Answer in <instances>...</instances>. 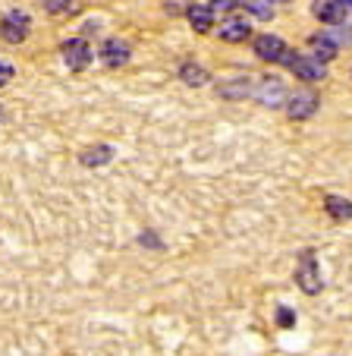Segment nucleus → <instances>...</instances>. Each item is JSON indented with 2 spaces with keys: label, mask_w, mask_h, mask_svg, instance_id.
<instances>
[{
  "label": "nucleus",
  "mask_w": 352,
  "mask_h": 356,
  "mask_svg": "<svg viewBox=\"0 0 352 356\" xmlns=\"http://www.w3.org/2000/svg\"><path fill=\"white\" fill-rule=\"evenodd\" d=\"M0 35H3L10 44H22V41L28 38V16L19 13V10L7 13L3 19H0Z\"/></svg>",
  "instance_id": "nucleus-6"
},
{
  "label": "nucleus",
  "mask_w": 352,
  "mask_h": 356,
  "mask_svg": "<svg viewBox=\"0 0 352 356\" xmlns=\"http://www.w3.org/2000/svg\"><path fill=\"white\" fill-rule=\"evenodd\" d=\"M324 209H327V215H330L333 221H340V224L352 218V205H349V199H346V195H327Z\"/></svg>",
  "instance_id": "nucleus-11"
},
{
  "label": "nucleus",
  "mask_w": 352,
  "mask_h": 356,
  "mask_svg": "<svg viewBox=\"0 0 352 356\" xmlns=\"http://www.w3.org/2000/svg\"><path fill=\"white\" fill-rule=\"evenodd\" d=\"M290 70L299 76V79H305V82H318V79H324V73H327L321 60H315V57H302V54L292 57Z\"/></svg>",
  "instance_id": "nucleus-8"
},
{
  "label": "nucleus",
  "mask_w": 352,
  "mask_h": 356,
  "mask_svg": "<svg viewBox=\"0 0 352 356\" xmlns=\"http://www.w3.org/2000/svg\"><path fill=\"white\" fill-rule=\"evenodd\" d=\"M274 318H277V325L283 331H290V328H296V312L290 309V306H283V302H280L277 306V312H274Z\"/></svg>",
  "instance_id": "nucleus-18"
},
{
  "label": "nucleus",
  "mask_w": 352,
  "mask_h": 356,
  "mask_svg": "<svg viewBox=\"0 0 352 356\" xmlns=\"http://www.w3.org/2000/svg\"><path fill=\"white\" fill-rule=\"evenodd\" d=\"M315 16H318L321 22H327V26H343V22L349 19V10L337 7L333 0H318V3H315Z\"/></svg>",
  "instance_id": "nucleus-10"
},
{
  "label": "nucleus",
  "mask_w": 352,
  "mask_h": 356,
  "mask_svg": "<svg viewBox=\"0 0 352 356\" xmlns=\"http://www.w3.org/2000/svg\"><path fill=\"white\" fill-rule=\"evenodd\" d=\"M333 3H337V7H343V10L352 7V0H333Z\"/></svg>",
  "instance_id": "nucleus-23"
},
{
  "label": "nucleus",
  "mask_w": 352,
  "mask_h": 356,
  "mask_svg": "<svg viewBox=\"0 0 352 356\" xmlns=\"http://www.w3.org/2000/svg\"><path fill=\"white\" fill-rule=\"evenodd\" d=\"M129 57H133V51H129V44L120 38H107L104 44H101V60H104V67H110V70L126 67Z\"/></svg>",
  "instance_id": "nucleus-7"
},
{
  "label": "nucleus",
  "mask_w": 352,
  "mask_h": 356,
  "mask_svg": "<svg viewBox=\"0 0 352 356\" xmlns=\"http://www.w3.org/2000/svg\"><path fill=\"white\" fill-rule=\"evenodd\" d=\"M292 277H296V287L305 296H318L324 290V277H321V265H318V252L315 249H302L299 252Z\"/></svg>",
  "instance_id": "nucleus-1"
},
{
  "label": "nucleus",
  "mask_w": 352,
  "mask_h": 356,
  "mask_svg": "<svg viewBox=\"0 0 352 356\" xmlns=\"http://www.w3.org/2000/svg\"><path fill=\"white\" fill-rule=\"evenodd\" d=\"M139 243H142V246L148 243V249H164V243H160V240H158V234H151V230H148V234H142V236H139Z\"/></svg>",
  "instance_id": "nucleus-21"
},
{
  "label": "nucleus",
  "mask_w": 352,
  "mask_h": 356,
  "mask_svg": "<svg viewBox=\"0 0 352 356\" xmlns=\"http://www.w3.org/2000/svg\"><path fill=\"white\" fill-rule=\"evenodd\" d=\"M337 41L333 38H327V35H315L312 38V51H315V60H333V57H337Z\"/></svg>",
  "instance_id": "nucleus-13"
},
{
  "label": "nucleus",
  "mask_w": 352,
  "mask_h": 356,
  "mask_svg": "<svg viewBox=\"0 0 352 356\" xmlns=\"http://www.w3.org/2000/svg\"><path fill=\"white\" fill-rule=\"evenodd\" d=\"M110 158H113V148L110 145H94V148H88V152H82L79 161L85 164V168H104Z\"/></svg>",
  "instance_id": "nucleus-12"
},
{
  "label": "nucleus",
  "mask_w": 352,
  "mask_h": 356,
  "mask_svg": "<svg viewBox=\"0 0 352 356\" xmlns=\"http://www.w3.org/2000/svg\"><path fill=\"white\" fill-rule=\"evenodd\" d=\"M180 79L186 82V86H205L208 73L199 67V63H183V67H180Z\"/></svg>",
  "instance_id": "nucleus-16"
},
{
  "label": "nucleus",
  "mask_w": 352,
  "mask_h": 356,
  "mask_svg": "<svg viewBox=\"0 0 352 356\" xmlns=\"http://www.w3.org/2000/svg\"><path fill=\"white\" fill-rule=\"evenodd\" d=\"M255 54L267 63H286V67H290L292 57H296L290 47H286V41L277 38V35H258V38H255Z\"/></svg>",
  "instance_id": "nucleus-3"
},
{
  "label": "nucleus",
  "mask_w": 352,
  "mask_h": 356,
  "mask_svg": "<svg viewBox=\"0 0 352 356\" xmlns=\"http://www.w3.org/2000/svg\"><path fill=\"white\" fill-rule=\"evenodd\" d=\"M220 92H224V98H246L249 92H252V79H236V82H220Z\"/></svg>",
  "instance_id": "nucleus-15"
},
{
  "label": "nucleus",
  "mask_w": 352,
  "mask_h": 356,
  "mask_svg": "<svg viewBox=\"0 0 352 356\" xmlns=\"http://www.w3.org/2000/svg\"><path fill=\"white\" fill-rule=\"evenodd\" d=\"M60 54H63V60H67V67H69V70H76V73L88 70V63H92V47H88L82 38H69V41H63Z\"/></svg>",
  "instance_id": "nucleus-5"
},
{
  "label": "nucleus",
  "mask_w": 352,
  "mask_h": 356,
  "mask_svg": "<svg viewBox=\"0 0 352 356\" xmlns=\"http://www.w3.org/2000/svg\"><path fill=\"white\" fill-rule=\"evenodd\" d=\"M321 108V98L312 92V88H302V92L286 95V114L292 120H312Z\"/></svg>",
  "instance_id": "nucleus-4"
},
{
  "label": "nucleus",
  "mask_w": 352,
  "mask_h": 356,
  "mask_svg": "<svg viewBox=\"0 0 352 356\" xmlns=\"http://www.w3.org/2000/svg\"><path fill=\"white\" fill-rule=\"evenodd\" d=\"M13 76H16L13 63H10V60H0V88L7 86V82H10V79H13Z\"/></svg>",
  "instance_id": "nucleus-20"
},
{
  "label": "nucleus",
  "mask_w": 352,
  "mask_h": 356,
  "mask_svg": "<svg viewBox=\"0 0 352 356\" xmlns=\"http://www.w3.org/2000/svg\"><path fill=\"white\" fill-rule=\"evenodd\" d=\"M189 22H192L195 32H208L211 22H214V10L211 7H199V3H195V7L189 10Z\"/></svg>",
  "instance_id": "nucleus-14"
},
{
  "label": "nucleus",
  "mask_w": 352,
  "mask_h": 356,
  "mask_svg": "<svg viewBox=\"0 0 352 356\" xmlns=\"http://www.w3.org/2000/svg\"><path fill=\"white\" fill-rule=\"evenodd\" d=\"M240 7V0H211V10H233Z\"/></svg>",
  "instance_id": "nucleus-22"
},
{
  "label": "nucleus",
  "mask_w": 352,
  "mask_h": 356,
  "mask_svg": "<svg viewBox=\"0 0 352 356\" xmlns=\"http://www.w3.org/2000/svg\"><path fill=\"white\" fill-rule=\"evenodd\" d=\"M271 3H290V0H271Z\"/></svg>",
  "instance_id": "nucleus-24"
},
{
  "label": "nucleus",
  "mask_w": 352,
  "mask_h": 356,
  "mask_svg": "<svg viewBox=\"0 0 352 356\" xmlns=\"http://www.w3.org/2000/svg\"><path fill=\"white\" fill-rule=\"evenodd\" d=\"M240 3L255 16V19H271V16H274V3H271V0H240Z\"/></svg>",
  "instance_id": "nucleus-17"
},
{
  "label": "nucleus",
  "mask_w": 352,
  "mask_h": 356,
  "mask_svg": "<svg viewBox=\"0 0 352 356\" xmlns=\"http://www.w3.org/2000/svg\"><path fill=\"white\" fill-rule=\"evenodd\" d=\"M249 35H252V26H249V19H242V16H233V19H226L224 26H220V38L230 41V44H240Z\"/></svg>",
  "instance_id": "nucleus-9"
},
{
  "label": "nucleus",
  "mask_w": 352,
  "mask_h": 356,
  "mask_svg": "<svg viewBox=\"0 0 352 356\" xmlns=\"http://www.w3.org/2000/svg\"><path fill=\"white\" fill-rule=\"evenodd\" d=\"M0 120H3V108H0Z\"/></svg>",
  "instance_id": "nucleus-25"
},
{
  "label": "nucleus",
  "mask_w": 352,
  "mask_h": 356,
  "mask_svg": "<svg viewBox=\"0 0 352 356\" xmlns=\"http://www.w3.org/2000/svg\"><path fill=\"white\" fill-rule=\"evenodd\" d=\"M249 95H255V101H258V104H265V108H283L286 95H290V92H286L283 79H277V76H265V79L255 82Z\"/></svg>",
  "instance_id": "nucleus-2"
},
{
  "label": "nucleus",
  "mask_w": 352,
  "mask_h": 356,
  "mask_svg": "<svg viewBox=\"0 0 352 356\" xmlns=\"http://www.w3.org/2000/svg\"><path fill=\"white\" fill-rule=\"evenodd\" d=\"M69 7H73V0H44L47 13H67Z\"/></svg>",
  "instance_id": "nucleus-19"
}]
</instances>
